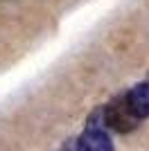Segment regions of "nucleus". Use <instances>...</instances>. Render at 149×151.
Here are the masks:
<instances>
[{"mask_svg": "<svg viewBox=\"0 0 149 151\" xmlns=\"http://www.w3.org/2000/svg\"><path fill=\"white\" fill-rule=\"evenodd\" d=\"M127 101L136 117H149V83H138L136 88H131Z\"/></svg>", "mask_w": 149, "mask_h": 151, "instance_id": "7ed1b4c3", "label": "nucleus"}, {"mask_svg": "<svg viewBox=\"0 0 149 151\" xmlns=\"http://www.w3.org/2000/svg\"><path fill=\"white\" fill-rule=\"evenodd\" d=\"M104 115H106V124L113 126V129H118V131H131V129L136 126V120H138L136 115H133V111H131L127 97L111 101V104L106 106Z\"/></svg>", "mask_w": 149, "mask_h": 151, "instance_id": "f257e3e1", "label": "nucleus"}, {"mask_svg": "<svg viewBox=\"0 0 149 151\" xmlns=\"http://www.w3.org/2000/svg\"><path fill=\"white\" fill-rule=\"evenodd\" d=\"M77 151H113V145L102 129H88L77 142Z\"/></svg>", "mask_w": 149, "mask_h": 151, "instance_id": "f03ea898", "label": "nucleus"}]
</instances>
